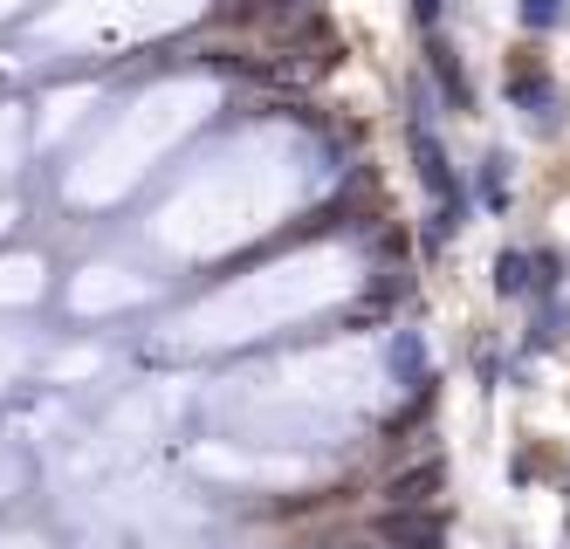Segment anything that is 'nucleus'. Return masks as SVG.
<instances>
[{"label": "nucleus", "mask_w": 570, "mask_h": 549, "mask_svg": "<svg viewBox=\"0 0 570 549\" xmlns=\"http://www.w3.org/2000/svg\"><path fill=\"white\" fill-rule=\"evenodd\" d=\"M557 14H563V0H522V21L529 28H550Z\"/></svg>", "instance_id": "obj_3"}, {"label": "nucleus", "mask_w": 570, "mask_h": 549, "mask_svg": "<svg viewBox=\"0 0 570 549\" xmlns=\"http://www.w3.org/2000/svg\"><path fill=\"white\" fill-rule=\"evenodd\" d=\"M426 62H433V76H440V90L454 97V104H468V76H461V62H454V49H446V41H426Z\"/></svg>", "instance_id": "obj_2"}, {"label": "nucleus", "mask_w": 570, "mask_h": 549, "mask_svg": "<svg viewBox=\"0 0 570 549\" xmlns=\"http://www.w3.org/2000/svg\"><path fill=\"white\" fill-rule=\"evenodd\" d=\"M413 21H420V28H433V21H440V0H413Z\"/></svg>", "instance_id": "obj_5"}, {"label": "nucleus", "mask_w": 570, "mask_h": 549, "mask_svg": "<svg viewBox=\"0 0 570 549\" xmlns=\"http://www.w3.org/2000/svg\"><path fill=\"white\" fill-rule=\"evenodd\" d=\"M495 268H502V275H495V282H502V288H509V295H515V288H522V282H529V275H522V268H529V262H522V255H502V262H495Z\"/></svg>", "instance_id": "obj_4"}, {"label": "nucleus", "mask_w": 570, "mask_h": 549, "mask_svg": "<svg viewBox=\"0 0 570 549\" xmlns=\"http://www.w3.org/2000/svg\"><path fill=\"white\" fill-rule=\"evenodd\" d=\"M509 104H515L522 117H550V104H557V90H550V76H543V69L529 76V62H522V69H509Z\"/></svg>", "instance_id": "obj_1"}]
</instances>
